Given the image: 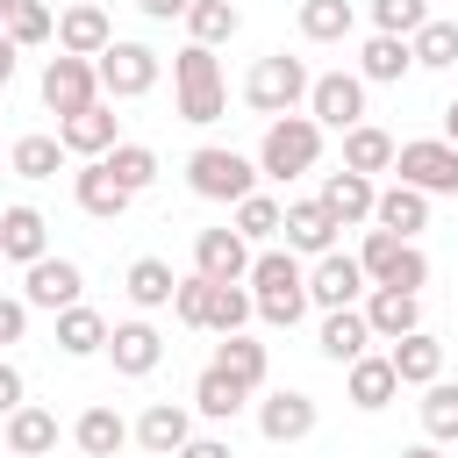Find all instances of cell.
Wrapping results in <instances>:
<instances>
[{"mask_svg":"<svg viewBox=\"0 0 458 458\" xmlns=\"http://www.w3.org/2000/svg\"><path fill=\"white\" fill-rule=\"evenodd\" d=\"M315 351H322L329 365H351V358H365V351H372V329H365V315H358V308H329V315H322V329H315Z\"/></svg>","mask_w":458,"mask_h":458,"instance_id":"obj_25","label":"cell"},{"mask_svg":"<svg viewBox=\"0 0 458 458\" xmlns=\"http://www.w3.org/2000/svg\"><path fill=\"white\" fill-rule=\"evenodd\" d=\"M444 143H451V150H458V100H451V107H444Z\"/></svg>","mask_w":458,"mask_h":458,"instance_id":"obj_52","label":"cell"},{"mask_svg":"<svg viewBox=\"0 0 458 458\" xmlns=\"http://www.w3.org/2000/svg\"><path fill=\"white\" fill-rule=\"evenodd\" d=\"M315 422H322L315 394H301V386L258 394V437H265V444H301V437H315Z\"/></svg>","mask_w":458,"mask_h":458,"instance_id":"obj_11","label":"cell"},{"mask_svg":"<svg viewBox=\"0 0 458 458\" xmlns=\"http://www.w3.org/2000/svg\"><path fill=\"white\" fill-rule=\"evenodd\" d=\"M193 415H208V422H236L243 408H250V386H236L222 365H208L200 379H193V401H186Z\"/></svg>","mask_w":458,"mask_h":458,"instance_id":"obj_29","label":"cell"},{"mask_svg":"<svg viewBox=\"0 0 458 458\" xmlns=\"http://www.w3.org/2000/svg\"><path fill=\"white\" fill-rule=\"evenodd\" d=\"M100 165H107V172H114V186H122V193H129V200H136V193H150V186H157V172H165V165H157V150H150V143H114V150H107V157H100Z\"/></svg>","mask_w":458,"mask_h":458,"instance_id":"obj_37","label":"cell"},{"mask_svg":"<svg viewBox=\"0 0 458 458\" xmlns=\"http://www.w3.org/2000/svg\"><path fill=\"white\" fill-rule=\"evenodd\" d=\"M372 7V36H415L422 21H429V0H365Z\"/></svg>","mask_w":458,"mask_h":458,"instance_id":"obj_45","label":"cell"},{"mask_svg":"<svg viewBox=\"0 0 458 458\" xmlns=\"http://www.w3.org/2000/svg\"><path fill=\"white\" fill-rule=\"evenodd\" d=\"M186 186H193V200L236 208L243 193H258V157H243V150H229V143H200V150L186 157Z\"/></svg>","mask_w":458,"mask_h":458,"instance_id":"obj_4","label":"cell"},{"mask_svg":"<svg viewBox=\"0 0 458 458\" xmlns=\"http://www.w3.org/2000/svg\"><path fill=\"white\" fill-rule=\"evenodd\" d=\"M365 301V272H358V258L351 250H322L315 265H308V308H358Z\"/></svg>","mask_w":458,"mask_h":458,"instance_id":"obj_13","label":"cell"},{"mask_svg":"<svg viewBox=\"0 0 458 458\" xmlns=\"http://www.w3.org/2000/svg\"><path fill=\"white\" fill-rule=\"evenodd\" d=\"M57 143H64V157H107L114 143H122V114L107 107V100H93V107H79V114H64L57 122Z\"/></svg>","mask_w":458,"mask_h":458,"instance_id":"obj_15","label":"cell"},{"mask_svg":"<svg viewBox=\"0 0 458 458\" xmlns=\"http://www.w3.org/2000/svg\"><path fill=\"white\" fill-rule=\"evenodd\" d=\"M279 215H286V208H279L272 193H243V200H236V222H229V229H236L243 243H272V236H279Z\"/></svg>","mask_w":458,"mask_h":458,"instance_id":"obj_42","label":"cell"},{"mask_svg":"<svg viewBox=\"0 0 458 458\" xmlns=\"http://www.w3.org/2000/svg\"><path fill=\"white\" fill-rule=\"evenodd\" d=\"M0 258H7V265H36V258H50V222H43L29 200L0 208Z\"/></svg>","mask_w":458,"mask_h":458,"instance_id":"obj_23","label":"cell"},{"mask_svg":"<svg viewBox=\"0 0 458 458\" xmlns=\"http://www.w3.org/2000/svg\"><path fill=\"white\" fill-rule=\"evenodd\" d=\"M372 229H386V236H401V243H415L422 229H429V193H415V186H379L372 193Z\"/></svg>","mask_w":458,"mask_h":458,"instance_id":"obj_19","label":"cell"},{"mask_svg":"<svg viewBox=\"0 0 458 458\" xmlns=\"http://www.w3.org/2000/svg\"><path fill=\"white\" fill-rule=\"evenodd\" d=\"M293 29H301L308 43H344V36L358 29V7H351V0H301Z\"/></svg>","mask_w":458,"mask_h":458,"instance_id":"obj_38","label":"cell"},{"mask_svg":"<svg viewBox=\"0 0 458 458\" xmlns=\"http://www.w3.org/2000/svg\"><path fill=\"white\" fill-rule=\"evenodd\" d=\"M250 315H258V308H250V286H208V322H200V329H215V336H236Z\"/></svg>","mask_w":458,"mask_h":458,"instance_id":"obj_43","label":"cell"},{"mask_svg":"<svg viewBox=\"0 0 458 458\" xmlns=\"http://www.w3.org/2000/svg\"><path fill=\"white\" fill-rule=\"evenodd\" d=\"M372 193H379V179H365V172H329L315 200L329 208L336 229H358V222H372Z\"/></svg>","mask_w":458,"mask_h":458,"instance_id":"obj_24","label":"cell"},{"mask_svg":"<svg viewBox=\"0 0 458 458\" xmlns=\"http://www.w3.org/2000/svg\"><path fill=\"white\" fill-rule=\"evenodd\" d=\"M21 301L43 308V315H64V308L86 301V272L72 258H36V265H21Z\"/></svg>","mask_w":458,"mask_h":458,"instance_id":"obj_10","label":"cell"},{"mask_svg":"<svg viewBox=\"0 0 458 458\" xmlns=\"http://www.w3.org/2000/svg\"><path fill=\"white\" fill-rule=\"evenodd\" d=\"M358 315H365L372 344H401V336H415V329H422V293H401V286H365Z\"/></svg>","mask_w":458,"mask_h":458,"instance_id":"obj_14","label":"cell"},{"mask_svg":"<svg viewBox=\"0 0 458 458\" xmlns=\"http://www.w3.org/2000/svg\"><path fill=\"white\" fill-rule=\"evenodd\" d=\"M408 57H415V72H451L458 64V21H422L415 36H408Z\"/></svg>","mask_w":458,"mask_h":458,"instance_id":"obj_40","label":"cell"},{"mask_svg":"<svg viewBox=\"0 0 458 458\" xmlns=\"http://www.w3.org/2000/svg\"><path fill=\"white\" fill-rule=\"evenodd\" d=\"M236 29H243V7H236V0H193V7H186V43H200V50L229 43Z\"/></svg>","mask_w":458,"mask_h":458,"instance_id":"obj_36","label":"cell"},{"mask_svg":"<svg viewBox=\"0 0 458 458\" xmlns=\"http://www.w3.org/2000/svg\"><path fill=\"white\" fill-rule=\"evenodd\" d=\"M315 157H322V129H315L308 114H279V122H265L258 179H301V172H315Z\"/></svg>","mask_w":458,"mask_h":458,"instance_id":"obj_7","label":"cell"},{"mask_svg":"<svg viewBox=\"0 0 458 458\" xmlns=\"http://www.w3.org/2000/svg\"><path fill=\"white\" fill-rule=\"evenodd\" d=\"M394 172H401V186H415V193H458V150L444 143V136H415V143H394Z\"/></svg>","mask_w":458,"mask_h":458,"instance_id":"obj_9","label":"cell"},{"mask_svg":"<svg viewBox=\"0 0 458 458\" xmlns=\"http://www.w3.org/2000/svg\"><path fill=\"white\" fill-rule=\"evenodd\" d=\"M93 79H100V100H143V93L165 79V57H157L150 43L114 36V43L93 57Z\"/></svg>","mask_w":458,"mask_h":458,"instance_id":"obj_6","label":"cell"},{"mask_svg":"<svg viewBox=\"0 0 458 458\" xmlns=\"http://www.w3.org/2000/svg\"><path fill=\"white\" fill-rule=\"evenodd\" d=\"M7 43H14V50H36V43H57V14H50L43 0H21V7L7 14Z\"/></svg>","mask_w":458,"mask_h":458,"instance_id":"obj_44","label":"cell"},{"mask_svg":"<svg viewBox=\"0 0 458 458\" xmlns=\"http://www.w3.org/2000/svg\"><path fill=\"white\" fill-rule=\"evenodd\" d=\"M401 458H444V444H429V437H422V444H408Z\"/></svg>","mask_w":458,"mask_h":458,"instance_id":"obj_53","label":"cell"},{"mask_svg":"<svg viewBox=\"0 0 458 458\" xmlns=\"http://www.w3.org/2000/svg\"><path fill=\"white\" fill-rule=\"evenodd\" d=\"M172 100H179V122H193V129L222 122V107H229V86H222V64H215V50L186 43V50L172 57Z\"/></svg>","mask_w":458,"mask_h":458,"instance_id":"obj_2","label":"cell"},{"mask_svg":"<svg viewBox=\"0 0 458 458\" xmlns=\"http://www.w3.org/2000/svg\"><path fill=\"white\" fill-rule=\"evenodd\" d=\"M7 451H14V458H43V451H57V415L36 408V401H21V408L7 415Z\"/></svg>","mask_w":458,"mask_h":458,"instance_id":"obj_34","label":"cell"},{"mask_svg":"<svg viewBox=\"0 0 458 458\" xmlns=\"http://www.w3.org/2000/svg\"><path fill=\"white\" fill-rule=\"evenodd\" d=\"M215 365H222L236 386H250V394H265V379H272V351H265L258 336H243V329L215 344Z\"/></svg>","mask_w":458,"mask_h":458,"instance_id":"obj_28","label":"cell"},{"mask_svg":"<svg viewBox=\"0 0 458 458\" xmlns=\"http://www.w3.org/2000/svg\"><path fill=\"white\" fill-rule=\"evenodd\" d=\"M29 336V301L21 293H0V358H7V344H21Z\"/></svg>","mask_w":458,"mask_h":458,"instance_id":"obj_47","label":"cell"},{"mask_svg":"<svg viewBox=\"0 0 458 458\" xmlns=\"http://www.w3.org/2000/svg\"><path fill=\"white\" fill-rule=\"evenodd\" d=\"M14 64H21V50H14V43H7V29H0V86L14 79Z\"/></svg>","mask_w":458,"mask_h":458,"instance_id":"obj_51","label":"cell"},{"mask_svg":"<svg viewBox=\"0 0 458 458\" xmlns=\"http://www.w3.org/2000/svg\"><path fill=\"white\" fill-rule=\"evenodd\" d=\"M172 315H179L186 329H200V322H208V279H200V272H186V279L172 286Z\"/></svg>","mask_w":458,"mask_h":458,"instance_id":"obj_46","label":"cell"},{"mask_svg":"<svg viewBox=\"0 0 458 458\" xmlns=\"http://www.w3.org/2000/svg\"><path fill=\"white\" fill-rule=\"evenodd\" d=\"M415 408H422V437L429 444H458V379H429Z\"/></svg>","mask_w":458,"mask_h":458,"instance_id":"obj_41","label":"cell"},{"mask_svg":"<svg viewBox=\"0 0 458 458\" xmlns=\"http://www.w3.org/2000/svg\"><path fill=\"white\" fill-rule=\"evenodd\" d=\"M0 265H7V258H0Z\"/></svg>","mask_w":458,"mask_h":458,"instance_id":"obj_55","label":"cell"},{"mask_svg":"<svg viewBox=\"0 0 458 458\" xmlns=\"http://www.w3.org/2000/svg\"><path fill=\"white\" fill-rule=\"evenodd\" d=\"M57 351H64V358H100V351H107V315L86 308V301L64 308V315H57Z\"/></svg>","mask_w":458,"mask_h":458,"instance_id":"obj_33","label":"cell"},{"mask_svg":"<svg viewBox=\"0 0 458 458\" xmlns=\"http://www.w3.org/2000/svg\"><path fill=\"white\" fill-rule=\"evenodd\" d=\"M72 444H79L86 458H114V451L129 444V422H122V415L107 408V401H93V408H86V415L72 422Z\"/></svg>","mask_w":458,"mask_h":458,"instance_id":"obj_35","label":"cell"},{"mask_svg":"<svg viewBox=\"0 0 458 458\" xmlns=\"http://www.w3.org/2000/svg\"><path fill=\"white\" fill-rule=\"evenodd\" d=\"M172 286H179V272L165 265V258H129V272H122V293L150 315V308H172Z\"/></svg>","mask_w":458,"mask_h":458,"instance_id":"obj_32","label":"cell"},{"mask_svg":"<svg viewBox=\"0 0 458 458\" xmlns=\"http://www.w3.org/2000/svg\"><path fill=\"white\" fill-rule=\"evenodd\" d=\"M408 72H415V57H408L401 36H365V50H358V79L365 86H401Z\"/></svg>","mask_w":458,"mask_h":458,"instance_id":"obj_30","label":"cell"},{"mask_svg":"<svg viewBox=\"0 0 458 458\" xmlns=\"http://www.w3.org/2000/svg\"><path fill=\"white\" fill-rule=\"evenodd\" d=\"M14 7H21V0H0V29H7V14H14Z\"/></svg>","mask_w":458,"mask_h":458,"instance_id":"obj_54","label":"cell"},{"mask_svg":"<svg viewBox=\"0 0 458 458\" xmlns=\"http://www.w3.org/2000/svg\"><path fill=\"white\" fill-rule=\"evenodd\" d=\"M136 7H143V21H186L193 0H136Z\"/></svg>","mask_w":458,"mask_h":458,"instance_id":"obj_50","label":"cell"},{"mask_svg":"<svg viewBox=\"0 0 458 458\" xmlns=\"http://www.w3.org/2000/svg\"><path fill=\"white\" fill-rule=\"evenodd\" d=\"M21 401H29V379H21V365H14V358H0V422H7Z\"/></svg>","mask_w":458,"mask_h":458,"instance_id":"obj_48","label":"cell"},{"mask_svg":"<svg viewBox=\"0 0 458 458\" xmlns=\"http://www.w3.org/2000/svg\"><path fill=\"white\" fill-rule=\"evenodd\" d=\"M193 272H200L208 286H243L250 243H243L236 229H200V236H193Z\"/></svg>","mask_w":458,"mask_h":458,"instance_id":"obj_16","label":"cell"},{"mask_svg":"<svg viewBox=\"0 0 458 458\" xmlns=\"http://www.w3.org/2000/svg\"><path fill=\"white\" fill-rule=\"evenodd\" d=\"M243 286H250L258 322H272V329H293V322L308 315V265H301L286 243H279V250H250Z\"/></svg>","mask_w":458,"mask_h":458,"instance_id":"obj_1","label":"cell"},{"mask_svg":"<svg viewBox=\"0 0 458 458\" xmlns=\"http://www.w3.org/2000/svg\"><path fill=\"white\" fill-rule=\"evenodd\" d=\"M279 236H286V250H293V258H322V250H336V222H329V208H322V200H286Z\"/></svg>","mask_w":458,"mask_h":458,"instance_id":"obj_21","label":"cell"},{"mask_svg":"<svg viewBox=\"0 0 458 458\" xmlns=\"http://www.w3.org/2000/svg\"><path fill=\"white\" fill-rule=\"evenodd\" d=\"M344 172H365V179L394 172V136H386L379 122H358V129H344Z\"/></svg>","mask_w":458,"mask_h":458,"instance_id":"obj_31","label":"cell"},{"mask_svg":"<svg viewBox=\"0 0 458 458\" xmlns=\"http://www.w3.org/2000/svg\"><path fill=\"white\" fill-rule=\"evenodd\" d=\"M107 358H114V372L122 379H150L157 365H165V336L136 315V322H107Z\"/></svg>","mask_w":458,"mask_h":458,"instance_id":"obj_17","label":"cell"},{"mask_svg":"<svg viewBox=\"0 0 458 458\" xmlns=\"http://www.w3.org/2000/svg\"><path fill=\"white\" fill-rule=\"evenodd\" d=\"M301 107H308V122H315L322 136H329V129L344 136V129L365 122V79H358V72H315Z\"/></svg>","mask_w":458,"mask_h":458,"instance_id":"obj_8","label":"cell"},{"mask_svg":"<svg viewBox=\"0 0 458 458\" xmlns=\"http://www.w3.org/2000/svg\"><path fill=\"white\" fill-rule=\"evenodd\" d=\"M107 43H114V21H107V7L79 0V7H64V14H57V50H64V57H86V64H93Z\"/></svg>","mask_w":458,"mask_h":458,"instance_id":"obj_20","label":"cell"},{"mask_svg":"<svg viewBox=\"0 0 458 458\" xmlns=\"http://www.w3.org/2000/svg\"><path fill=\"white\" fill-rule=\"evenodd\" d=\"M186 437H193V408H186V401H150V408L129 422V444H143L150 458H179Z\"/></svg>","mask_w":458,"mask_h":458,"instance_id":"obj_18","label":"cell"},{"mask_svg":"<svg viewBox=\"0 0 458 458\" xmlns=\"http://www.w3.org/2000/svg\"><path fill=\"white\" fill-rule=\"evenodd\" d=\"M72 200H79V208H86V215H93V222H114V215H122V208H129V193H122V186H114V172H107V165H100V157H86V165H79V172H72Z\"/></svg>","mask_w":458,"mask_h":458,"instance_id":"obj_27","label":"cell"},{"mask_svg":"<svg viewBox=\"0 0 458 458\" xmlns=\"http://www.w3.org/2000/svg\"><path fill=\"white\" fill-rule=\"evenodd\" d=\"M179 458H236V451H229V437H186Z\"/></svg>","mask_w":458,"mask_h":458,"instance_id":"obj_49","label":"cell"},{"mask_svg":"<svg viewBox=\"0 0 458 458\" xmlns=\"http://www.w3.org/2000/svg\"><path fill=\"white\" fill-rule=\"evenodd\" d=\"M308 64L301 57H286V50H265L250 72H243V107H258V114H301V100H308Z\"/></svg>","mask_w":458,"mask_h":458,"instance_id":"obj_3","label":"cell"},{"mask_svg":"<svg viewBox=\"0 0 458 458\" xmlns=\"http://www.w3.org/2000/svg\"><path fill=\"white\" fill-rule=\"evenodd\" d=\"M351 258H358L365 286H401V293H422V286H429L422 243H401V236H386V229H365V243H358Z\"/></svg>","mask_w":458,"mask_h":458,"instance_id":"obj_5","label":"cell"},{"mask_svg":"<svg viewBox=\"0 0 458 458\" xmlns=\"http://www.w3.org/2000/svg\"><path fill=\"white\" fill-rule=\"evenodd\" d=\"M386 365H394L401 386H429V379H444V344H437L429 329H415V336L386 344Z\"/></svg>","mask_w":458,"mask_h":458,"instance_id":"obj_26","label":"cell"},{"mask_svg":"<svg viewBox=\"0 0 458 458\" xmlns=\"http://www.w3.org/2000/svg\"><path fill=\"white\" fill-rule=\"evenodd\" d=\"M344 394H351V408H365V415H379V408H394V394H401V379H394V365H386V351H365V358H351V365H344Z\"/></svg>","mask_w":458,"mask_h":458,"instance_id":"obj_22","label":"cell"},{"mask_svg":"<svg viewBox=\"0 0 458 458\" xmlns=\"http://www.w3.org/2000/svg\"><path fill=\"white\" fill-rule=\"evenodd\" d=\"M100 100V79H93V64L86 57H43V107L64 122V114H79V107H93Z\"/></svg>","mask_w":458,"mask_h":458,"instance_id":"obj_12","label":"cell"},{"mask_svg":"<svg viewBox=\"0 0 458 458\" xmlns=\"http://www.w3.org/2000/svg\"><path fill=\"white\" fill-rule=\"evenodd\" d=\"M7 165H14V179H57V165H64V143H57L50 129H29V136H14Z\"/></svg>","mask_w":458,"mask_h":458,"instance_id":"obj_39","label":"cell"}]
</instances>
